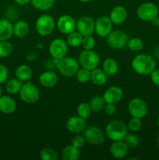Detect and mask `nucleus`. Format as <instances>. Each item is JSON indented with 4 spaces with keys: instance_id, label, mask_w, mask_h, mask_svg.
I'll return each mask as SVG.
<instances>
[{
    "instance_id": "2eb2a0df",
    "label": "nucleus",
    "mask_w": 159,
    "mask_h": 160,
    "mask_svg": "<svg viewBox=\"0 0 159 160\" xmlns=\"http://www.w3.org/2000/svg\"><path fill=\"white\" fill-rule=\"evenodd\" d=\"M86 128H87L86 120L79 116L70 117L66 121L67 130L73 134H77L84 132Z\"/></svg>"
},
{
    "instance_id": "09e8293b",
    "label": "nucleus",
    "mask_w": 159,
    "mask_h": 160,
    "mask_svg": "<svg viewBox=\"0 0 159 160\" xmlns=\"http://www.w3.org/2000/svg\"><path fill=\"white\" fill-rule=\"evenodd\" d=\"M157 145L159 146V134L158 136H157Z\"/></svg>"
},
{
    "instance_id": "dca6fc26",
    "label": "nucleus",
    "mask_w": 159,
    "mask_h": 160,
    "mask_svg": "<svg viewBox=\"0 0 159 160\" xmlns=\"http://www.w3.org/2000/svg\"><path fill=\"white\" fill-rule=\"evenodd\" d=\"M123 97V92L119 87L117 86H111L106 89L103 95L104 101L106 103H113L117 104L122 100Z\"/></svg>"
},
{
    "instance_id": "bb28decb",
    "label": "nucleus",
    "mask_w": 159,
    "mask_h": 160,
    "mask_svg": "<svg viewBox=\"0 0 159 160\" xmlns=\"http://www.w3.org/2000/svg\"><path fill=\"white\" fill-rule=\"evenodd\" d=\"M83 38L84 36L80 34L77 31H73L70 34H67L66 37V43L68 46L73 47V48H77L80 45H82Z\"/></svg>"
},
{
    "instance_id": "412c9836",
    "label": "nucleus",
    "mask_w": 159,
    "mask_h": 160,
    "mask_svg": "<svg viewBox=\"0 0 159 160\" xmlns=\"http://www.w3.org/2000/svg\"><path fill=\"white\" fill-rule=\"evenodd\" d=\"M13 34L12 24L9 20H0V41H8Z\"/></svg>"
},
{
    "instance_id": "7ed1b4c3",
    "label": "nucleus",
    "mask_w": 159,
    "mask_h": 160,
    "mask_svg": "<svg viewBox=\"0 0 159 160\" xmlns=\"http://www.w3.org/2000/svg\"><path fill=\"white\" fill-rule=\"evenodd\" d=\"M127 126L122 120H112L105 128V135L113 142L123 141L128 134Z\"/></svg>"
},
{
    "instance_id": "f03ea898",
    "label": "nucleus",
    "mask_w": 159,
    "mask_h": 160,
    "mask_svg": "<svg viewBox=\"0 0 159 160\" xmlns=\"http://www.w3.org/2000/svg\"><path fill=\"white\" fill-rule=\"evenodd\" d=\"M55 67L59 73L65 78H72L77 73L79 62L76 59L70 56H64L62 59H55Z\"/></svg>"
},
{
    "instance_id": "a18cd8bd",
    "label": "nucleus",
    "mask_w": 159,
    "mask_h": 160,
    "mask_svg": "<svg viewBox=\"0 0 159 160\" xmlns=\"http://www.w3.org/2000/svg\"><path fill=\"white\" fill-rule=\"evenodd\" d=\"M78 1H80V2H88L90 0H78Z\"/></svg>"
},
{
    "instance_id": "72a5a7b5",
    "label": "nucleus",
    "mask_w": 159,
    "mask_h": 160,
    "mask_svg": "<svg viewBox=\"0 0 159 160\" xmlns=\"http://www.w3.org/2000/svg\"><path fill=\"white\" fill-rule=\"evenodd\" d=\"M76 79L80 83H87L90 81V76H91V70L82 67L79 69L76 74Z\"/></svg>"
},
{
    "instance_id": "a211bd4d",
    "label": "nucleus",
    "mask_w": 159,
    "mask_h": 160,
    "mask_svg": "<svg viewBox=\"0 0 159 160\" xmlns=\"http://www.w3.org/2000/svg\"><path fill=\"white\" fill-rule=\"evenodd\" d=\"M128 146L124 141L113 142L110 147V153L115 159H123L127 155Z\"/></svg>"
},
{
    "instance_id": "2f4dec72",
    "label": "nucleus",
    "mask_w": 159,
    "mask_h": 160,
    "mask_svg": "<svg viewBox=\"0 0 159 160\" xmlns=\"http://www.w3.org/2000/svg\"><path fill=\"white\" fill-rule=\"evenodd\" d=\"M126 45L130 51L140 52L143 48V42L139 38H132L128 40Z\"/></svg>"
},
{
    "instance_id": "1a4fd4ad",
    "label": "nucleus",
    "mask_w": 159,
    "mask_h": 160,
    "mask_svg": "<svg viewBox=\"0 0 159 160\" xmlns=\"http://www.w3.org/2000/svg\"><path fill=\"white\" fill-rule=\"evenodd\" d=\"M83 135L86 142L90 145H99L104 143V132L96 126H90L86 128Z\"/></svg>"
},
{
    "instance_id": "37998d69",
    "label": "nucleus",
    "mask_w": 159,
    "mask_h": 160,
    "mask_svg": "<svg viewBox=\"0 0 159 160\" xmlns=\"http://www.w3.org/2000/svg\"><path fill=\"white\" fill-rule=\"evenodd\" d=\"M14 2L20 6H25L31 2V0H14Z\"/></svg>"
},
{
    "instance_id": "9b49d317",
    "label": "nucleus",
    "mask_w": 159,
    "mask_h": 160,
    "mask_svg": "<svg viewBox=\"0 0 159 160\" xmlns=\"http://www.w3.org/2000/svg\"><path fill=\"white\" fill-rule=\"evenodd\" d=\"M48 50L52 59H62L68 52V45L63 39L55 38L50 43Z\"/></svg>"
},
{
    "instance_id": "0eeeda50",
    "label": "nucleus",
    "mask_w": 159,
    "mask_h": 160,
    "mask_svg": "<svg viewBox=\"0 0 159 160\" xmlns=\"http://www.w3.org/2000/svg\"><path fill=\"white\" fill-rule=\"evenodd\" d=\"M107 44L112 49H121L127 44L129 37L127 34L123 31H112L106 37Z\"/></svg>"
},
{
    "instance_id": "4468645a",
    "label": "nucleus",
    "mask_w": 159,
    "mask_h": 160,
    "mask_svg": "<svg viewBox=\"0 0 159 160\" xmlns=\"http://www.w3.org/2000/svg\"><path fill=\"white\" fill-rule=\"evenodd\" d=\"M56 26L62 34H69L76 30V20L70 15H62L59 17Z\"/></svg>"
},
{
    "instance_id": "f704fd0d",
    "label": "nucleus",
    "mask_w": 159,
    "mask_h": 160,
    "mask_svg": "<svg viewBox=\"0 0 159 160\" xmlns=\"http://www.w3.org/2000/svg\"><path fill=\"white\" fill-rule=\"evenodd\" d=\"M12 45L8 41H0V58H6L11 55Z\"/></svg>"
},
{
    "instance_id": "aec40b11",
    "label": "nucleus",
    "mask_w": 159,
    "mask_h": 160,
    "mask_svg": "<svg viewBox=\"0 0 159 160\" xmlns=\"http://www.w3.org/2000/svg\"><path fill=\"white\" fill-rule=\"evenodd\" d=\"M39 82L45 88H52L57 84L58 76L55 72L48 70L40 75Z\"/></svg>"
},
{
    "instance_id": "20e7f679",
    "label": "nucleus",
    "mask_w": 159,
    "mask_h": 160,
    "mask_svg": "<svg viewBox=\"0 0 159 160\" xmlns=\"http://www.w3.org/2000/svg\"><path fill=\"white\" fill-rule=\"evenodd\" d=\"M56 23L54 18L48 14H42L36 20V31L42 37H45L54 31Z\"/></svg>"
},
{
    "instance_id": "7c9ffc66",
    "label": "nucleus",
    "mask_w": 159,
    "mask_h": 160,
    "mask_svg": "<svg viewBox=\"0 0 159 160\" xmlns=\"http://www.w3.org/2000/svg\"><path fill=\"white\" fill-rule=\"evenodd\" d=\"M39 156H40V159L42 160H57L59 158L56 151L49 147L42 148L40 151Z\"/></svg>"
},
{
    "instance_id": "cd10ccee",
    "label": "nucleus",
    "mask_w": 159,
    "mask_h": 160,
    "mask_svg": "<svg viewBox=\"0 0 159 160\" xmlns=\"http://www.w3.org/2000/svg\"><path fill=\"white\" fill-rule=\"evenodd\" d=\"M22 85H23L22 81L17 78H12L6 83V90L10 95H17L20 92Z\"/></svg>"
},
{
    "instance_id": "58836bf2",
    "label": "nucleus",
    "mask_w": 159,
    "mask_h": 160,
    "mask_svg": "<svg viewBox=\"0 0 159 160\" xmlns=\"http://www.w3.org/2000/svg\"><path fill=\"white\" fill-rule=\"evenodd\" d=\"M86 140L84 138V135H80L79 134H77L76 135H75L74 137L73 138L71 142V145H73L76 148L80 149L81 148H83V146L85 144Z\"/></svg>"
},
{
    "instance_id": "f257e3e1",
    "label": "nucleus",
    "mask_w": 159,
    "mask_h": 160,
    "mask_svg": "<svg viewBox=\"0 0 159 160\" xmlns=\"http://www.w3.org/2000/svg\"><path fill=\"white\" fill-rule=\"evenodd\" d=\"M132 68L139 75H150L155 69V61L154 58L147 54H139L132 61Z\"/></svg>"
},
{
    "instance_id": "6ab92c4d",
    "label": "nucleus",
    "mask_w": 159,
    "mask_h": 160,
    "mask_svg": "<svg viewBox=\"0 0 159 160\" xmlns=\"http://www.w3.org/2000/svg\"><path fill=\"white\" fill-rule=\"evenodd\" d=\"M17 107V102L9 95L0 96V112L4 114L13 113Z\"/></svg>"
},
{
    "instance_id": "ddd939ff",
    "label": "nucleus",
    "mask_w": 159,
    "mask_h": 160,
    "mask_svg": "<svg viewBox=\"0 0 159 160\" xmlns=\"http://www.w3.org/2000/svg\"><path fill=\"white\" fill-rule=\"evenodd\" d=\"M112 20L107 16H101L95 20L94 31L99 37L106 38L112 31Z\"/></svg>"
},
{
    "instance_id": "b1692460",
    "label": "nucleus",
    "mask_w": 159,
    "mask_h": 160,
    "mask_svg": "<svg viewBox=\"0 0 159 160\" xmlns=\"http://www.w3.org/2000/svg\"><path fill=\"white\" fill-rule=\"evenodd\" d=\"M29 25L24 20H18L12 25L13 34L17 38H23L29 33Z\"/></svg>"
},
{
    "instance_id": "8fccbe9b",
    "label": "nucleus",
    "mask_w": 159,
    "mask_h": 160,
    "mask_svg": "<svg viewBox=\"0 0 159 160\" xmlns=\"http://www.w3.org/2000/svg\"><path fill=\"white\" fill-rule=\"evenodd\" d=\"M157 125H158V127H159V116H158V117H157Z\"/></svg>"
},
{
    "instance_id": "6e6552de",
    "label": "nucleus",
    "mask_w": 159,
    "mask_h": 160,
    "mask_svg": "<svg viewBox=\"0 0 159 160\" xmlns=\"http://www.w3.org/2000/svg\"><path fill=\"white\" fill-rule=\"evenodd\" d=\"M137 14L139 18L143 21H151L154 17L159 14L158 8L154 3L147 2L142 3L137 10Z\"/></svg>"
},
{
    "instance_id": "c85d7f7f",
    "label": "nucleus",
    "mask_w": 159,
    "mask_h": 160,
    "mask_svg": "<svg viewBox=\"0 0 159 160\" xmlns=\"http://www.w3.org/2000/svg\"><path fill=\"white\" fill-rule=\"evenodd\" d=\"M92 112H99L104 109L106 102L104 101L103 96L100 95H95L89 102Z\"/></svg>"
},
{
    "instance_id": "5701e85b",
    "label": "nucleus",
    "mask_w": 159,
    "mask_h": 160,
    "mask_svg": "<svg viewBox=\"0 0 159 160\" xmlns=\"http://www.w3.org/2000/svg\"><path fill=\"white\" fill-rule=\"evenodd\" d=\"M108 75L104 73V71L101 69L95 68L91 70V76L90 81L94 84L98 86H102L106 84L108 81Z\"/></svg>"
},
{
    "instance_id": "c03bdc74",
    "label": "nucleus",
    "mask_w": 159,
    "mask_h": 160,
    "mask_svg": "<svg viewBox=\"0 0 159 160\" xmlns=\"http://www.w3.org/2000/svg\"><path fill=\"white\" fill-rule=\"evenodd\" d=\"M151 22V23H152L153 26L159 27V17L158 16L156 17H154V18L153 19Z\"/></svg>"
},
{
    "instance_id": "de8ad7c7",
    "label": "nucleus",
    "mask_w": 159,
    "mask_h": 160,
    "mask_svg": "<svg viewBox=\"0 0 159 160\" xmlns=\"http://www.w3.org/2000/svg\"><path fill=\"white\" fill-rule=\"evenodd\" d=\"M2 87L0 86V96H2Z\"/></svg>"
},
{
    "instance_id": "423d86ee",
    "label": "nucleus",
    "mask_w": 159,
    "mask_h": 160,
    "mask_svg": "<svg viewBox=\"0 0 159 160\" xmlns=\"http://www.w3.org/2000/svg\"><path fill=\"white\" fill-rule=\"evenodd\" d=\"M78 62L82 67L92 70L98 67L100 58L98 53L94 50L84 49L80 54Z\"/></svg>"
},
{
    "instance_id": "4be33fe9",
    "label": "nucleus",
    "mask_w": 159,
    "mask_h": 160,
    "mask_svg": "<svg viewBox=\"0 0 159 160\" xmlns=\"http://www.w3.org/2000/svg\"><path fill=\"white\" fill-rule=\"evenodd\" d=\"M15 74L17 79H19L20 81L24 83L27 82V81H29L31 79L33 72L29 66L23 64V65H20L17 67V70H16Z\"/></svg>"
},
{
    "instance_id": "49530a36",
    "label": "nucleus",
    "mask_w": 159,
    "mask_h": 160,
    "mask_svg": "<svg viewBox=\"0 0 159 160\" xmlns=\"http://www.w3.org/2000/svg\"><path fill=\"white\" fill-rule=\"evenodd\" d=\"M129 159H134V160H137V158H135V157H129L127 159V160H129Z\"/></svg>"
},
{
    "instance_id": "f8f14e48",
    "label": "nucleus",
    "mask_w": 159,
    "mask_h": 160,
    "mask_svg": "<svg viewBox=\"0 0 159 160\" xmlns=\"http://www.w3.org/2000/svg\"><path fill=\"white\" fill-rule=\"evenodd\" d=\"M95 20L89 16H82L76 21V29L83 36L92 35L94 32Z\"/></svg>"
},
{
    "instance_id": "a19ab883",
    "label": "nucleus",
    "mask_w": 159,
    "mask_h": 160,
    "mask_svg": "<svg viewBox=\"0 0 159 160\" xmlns=\"http://www.w3.org/2000/svg\"><path fill=\"white\" fill-rule=\"evenodd\" d=\"M104 109L107 115H114L115 112H116V106H115V104H113V103H106Z\"/></svg>"
},
{
    "instance_id": "a878e982",
    "label": "nucleus",
    "mask_w": 159,
    "mask_h": 160,
    "mask_svg": "<svg viewBox=\"0 0 159 160\" xmlns=\"http://www.w3.org/2000/svg\"><path fill=\"white\" fill-rule=\"evenodd\" d=\"M80 157L79 148L70 145L65 146L62 151V158L64 160H77Z\"/></svg>"
},
{
    "instance_id": "79ce46f5",
    "label": "nucleus",
    "mask_w": 159,
    "mask_h": 160,
    "mask_svg": "<svg viewBox=\"0 0 159 160\" xmlns=\"http://www.w3.org/2000/svg\"><path fill=\"white\" fill-rule=\"evenodd\" d=\"M150 75H151V80L153 84L156 86H159V70L154 69Z\"/></svg>"
},
{
    "instance_id": "ea45409f",
    "label": "nucleus",
    "mask_w": 159,
    "mask_h": 160,
    "mask_svg": "<svg viewBox=\"0 0 159 160\" xmlns=\"http://www.w3.org/2000/svg\"><path fill=\"white\" fill-rule=\"evenodd\" d=\"M9 78V71L6 67L2 64H0V84H3L7 81Z\"/></svg>"
},
{
    "instance_id": "c9c22d12",
    "label": "nucleus",
    "mask_w": 159,
    "mask_h": 160,
    "mask_svg": "<svg viewBox=\"0 0 159 160\" xmlns=\"http://www.w3.org/2000/svg\"><path fill=\"white\" fill-rule=\"evenodd\" d=\"M123 141L126 144L128 148H137L139 144H140V139L134 134H127L125 138L123 139Z\"/></svg>"
},
{
    "instance_id": "39448f33",
    "label": "nucleus",
    "mask_w": 159,
    "mask_h": 160,
    "mask_svg": "<svg viewBox=\"0 0 159 160\" xmlns=\"http://www.w3.org/2000/svg\"><path fill=\"white\" fill-rule=\"evenodd\" d=\"M20 98L23 102L27 104H33L39 99L40 92L38 88L33 83L27 81L23 83L20 92Z\"/></svg>"
},
{
    "instance_id": "393cba45",
    "label": "nucleus",
    "mask_w": 159,
    "mask_h": 160,
    "mask_svg": "<svg viewBox=\"0 0 159 160\" xmlns=\"http://www.w3.org/2000/svg\"><path fill=\"white\" fill-rule=\"evenodd\" d=\"M102 70L108 75V77L114 76L118 71V62L112 58H107L102 63Z\"/></svg>"
},
{
    "instance_id": "473e14b6",
    "label": "nucleus",
    "mask_w": 159,
    "mask_h": 160,
    "mask_svg": "<svg viewBox=\"0 0 159 160\" xmlns=\"http://www.w3.org/2000/svg\"><path fill=\"white\" fill-rule=\"evenodd\" d=\"M76 112H77V114L79 117L87 120V119L89 118L90 114H91L92 110L89 103L82 102L77 106Z\"/></svg>"
},
{
    "instance_id": "9d476101",
    "label": "nucleus",
    "mask_w": 159,
    "mask_h": 160,
    "mask_svg": "<svg viewBox=\"0 0 159 160\" xmlns=\"http://www.w3.org/2000/svg\"><path fill=\"white\" fill-rule=\"evenodd\" d=\"M128 112L132 117L142 119L147 113V106L142 98H133L128 104Z\"/></svg>"
},
{
    "instance_id": "e433bc0d",
    "label": "nucleus",
    "mask_w": 159,
    "mask_h": 160,
    "mask_svg": "<svg viewBox=\"0 0 159 160\" xmlns=\"http://www.w3.org/2000/svg\"><path fill=\"white\" fill-rule=\"evenodd\" d=\"M96 42H95V39L92 35H87L84 36L83 38L82 42V46L85 50H93L94 48Z\"/></svg>"
},
{
    "instance_id": "c756f323",
    "label": "nucleus",
    "mask_w": 159,
    "mask_h": 160,
    "mask_svg": "<svg viewBox=\"0 0 159 160\" xmlns=\"http://www.w3.org/2000/svg\"><path fill=\"white\" fill-rule=\"evenodd\" d=\"M55 3V0H31V4L39 11H47L51 9Z\"/></svg>"
},
{
    "instance_id": "f3484780",
    "label": "nucleus",
    "mask_w": 159,
    "mask_h": 160,
    "mask_svg": "<svg viewBox=\"0 0 159 160\" xmlns=\"http://www.w3.org/2000/svg\"><path fill=\"white\" fill-rule=\"evenodd\" d=\"M128 12L125 7L122 6H116L111 10L109 18L112 23L115 25H121L126 20Z\"/></svg>"
},
{
    "instance_id": "4c0bfd02",
    "label": "nucleus",
    "mask_w": 159,
    "mask_h": 160,
    "mask_svg": "<svg viewBox=\"0 0 159 160\" xmlns=\"http://www.w3.org/2000/svg\"><path fill=\"white\" fill-rule=\"evenodd\" d=\"M141 119L137 118V117H132L127 123L128 129L130 130L131 131H133V132L138 131L141 128Z\"/></svg>"
}]
</instances>
